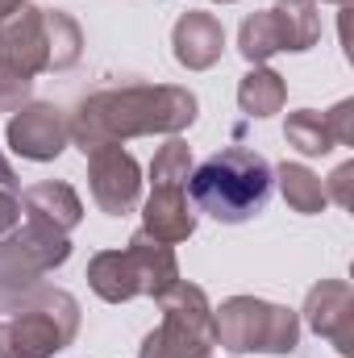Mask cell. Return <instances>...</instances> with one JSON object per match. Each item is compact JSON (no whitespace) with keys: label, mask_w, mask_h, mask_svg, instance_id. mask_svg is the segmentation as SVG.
<instances>
[{"label":"cell","mask_w":354,"mask_h":358,"mask_svg":"<svg viewBox=\"0 0 354 358\" xmlns=\"http://www.w3.org/2000/svg\"><path fill=\"white\" fill-rule=\"evenodd\" d=\"M271 192H275L271 163L246 146H229L204 159L187 179V196L196 200V208L221 225H242L255 213H263Z\"/></svg>","instance_id":"obj_1"}]
</instances>
